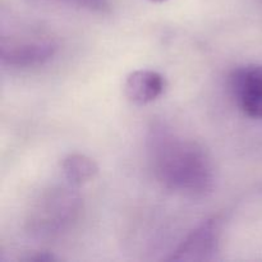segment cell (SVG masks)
<instances>
[{"mask_svg": "<svg viewBox=\"0 0 262 262\" xmlns=\"http://www.w3.org/2000/svg\"><path fill=\"white\" fill-rule=\"evenodd\" d=\"M58 45L49 38L3 37L2 63L13 68H33L45 64L56 54Z\"/></svg>", "mask_w": 262, "mask_h": 262, "instance_id": "4", "label": "cell"}, {"mask_svg": "<svg viewBox=\"0 0 262 262\" xmlns=\"http://www.w3.org/2000/svg\"><path fill=\"white\" fill-rule=\"evenodd\" d=\"M165 87L166 81L161 73L150 69H138L125 78L124 94L133 104L147 105L160 97Z\"/></svg>", "mask_w": 262, "mask_h": 262, "instance_id": "6", "label": "cell"}, {"mask_svg": "<svg viewBox=\"0 0 262 262\" xmlns=\"http://www.w3.org/2000/svg\"><path fill=\"white\" fill-rule=\"evenodd\" d=\"M229 90L235 104L247 117L262 120V64L234 69L229 77Z\"/></svg>", "mask_w": 262, "mask_h": 262, "instance_id": "5", "label": "cell"}, {"mask_svg": "<svg viewBox=\"0 0 262 262\" xmlns=\"http://www.w3.org/2000/svg\"><path fill=\"white\" fill-rule=\"evenodd\" d=\"M64 177L71 186L79 187L94 181L99 174L96 161L84 154H69L61 161Z\"/></svg>", "mask_w": 262, "mask_h": 262, "instance_id": "7", "label": "cell"}, {"mask_svg": "<svg viewBox=\"0 0 262 262\" xmlns=\"http://www.w3.org/2000/svg\"><path fill=\"white\" fill-rule=\"evenodd\" d=\"M19 261L22 262H54L59 261V258L56 256H54L53 253L45 252V251H37V252L28 253L25 257H20Z\"/></svg>", "mask_w": 262, "mask_h": 262, "instance_id": "9", "label": "cell"}, {"mask_svg": "<svg viewBox=\"0 0 262 262\" xmlns=\"http://www.w3.org/2000/svg\"><path fill=\"white\" fill-rule=\"evenodd\" d=\"M151 2L152 3H164V2H166V0H151Z\"/></svg>", "mask_w": 262, "mask_h": 262, "instance_id": "10", "label": "cell"}, {"mask_svg": "<svg viewBox=\"0 0 262 262\" xmlns=\"http://www.w3.org/2000/svg\"><path fill=\"white\" fill-rule=\"evenodd\" d=\"M72 187H49L31 202L26 217V230L31 237L38 241L56 239L78 222L83 201Z\"/></svg>", "mask_w": 262, "mask_h": 262, "instance_id": "2", "label": "cell"}, {"mask_svg": "<svg viewBox=\"0 0 262 262\" xmlns=\"http://www.w3.org/2000/svg\"><path fill=\"white\" fill-rule=\"evenodd\" d=\"M224 217L214 215L192 230L173 251L169 261L209 262L216 260L222 247Z\"/></svg>", "mask_w": 262, "mask_h": 262, "instance_id": "3", "label": "cell"}, {"mask_svg": "<svg viewBox=\"0 0 262 262\" xmlns=\"http://www.w3.org/2000/svg\"><path fill=\"white\" fill-rule=\"evenodd\" d=\"M59 2L95 13H105L110 9V0H59Z\"/></svg>", "mask_w": 262, "mask_h": 262, "instance_id": "8", "label": "cell"}, {"mask_svg": "<svg viewBox=\"0 0 262 262\" xmlns=\"http://www.w3.org/2000/svg\"><path fill=\"white\" fill-rule=\"evenodd\" d=\"M147 147L152 173L164 188L196 199L211 193L216 173L211 155L201 143L155 124Z\"/></svg>", "mask_w": 262, "mask_h": 262, "instance_id": "1", "label": "cell"}]
</instances>
